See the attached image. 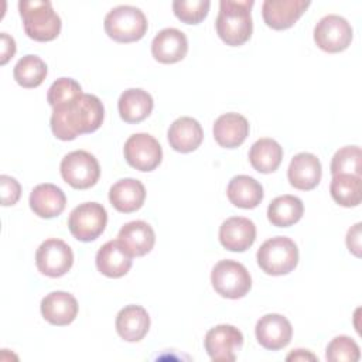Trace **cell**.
I'll return each mask as SVG.
<instances>
[{"mask_svg": "<svg viewBox=\"0 0 362 362\" xmlns=\"http://www.w3.org/2000/svg\"><path fill=\"white\" fill-rule=\"evenodd\" d=\"M103 117L105 109L100 99L90 93H82L72 102L54 107L49 123L57 139L69 141L79 134L98 130Z\"/></svg>", "mask_w": 362, "mask_h": 362, "instance_id": "obj_1", "label": "cell"}, {"mask_svg": "<svg viewBox=\"0 0 362 362\" xmlns=\"http://www.w3.org/2000/svg\"><path fill=\"white\" fill-rule=\"evenodd\" d=\"M253 0H221L215 28L219 38L230 47L245 44L253 31L250 10Z\"/></svg>", "mask_w": 362, "mask_h": 362, "instance_id": "obj_2", "label": "cell"}, {"mask_svg": "<svg viewBox=\"0 0 362 362\" xmlns=\"http://www.w3.org/2000/svg\"><path fill=\"white\" fill-rule=\"evenodd\" d=\"M18 11L23 20L25 34L40 42L55 40L61 33V18L54 11L52 3L48 0H21Z\"/></svg>", "mask_w": 362, "mask_h": 362, "instance_id": "obj_3", "label": "cell"}, {"mask_svg": "<svg viewBox=\"0 0 362 362\" xmlns=\"http://www.w3.org/2000/svg\"><path fill=\"white\" fill-rule=\"evenodd\" d=\"M259 267L270 276H283L293 272L298 263V249L294 240L286 236L267 239L256 253Z\"/></svg>", "mask_w": 362, "mask_h": 362, "instance_id": "obj_4", "label": "cell"}, {"mask_svg": "<svg viewBox=\"0 0 362 362\" xmlns=\"http://www.w3.org/2000/svg\"><path fill=\"white\" fill-rule=\"evenodd\" d=\"M106 34L117 42H134L147 33V18L144 13L134 6H117L112 8L103 21Z\"/></svg>", "mask_w": 362, "mask_h": 362, "instance_id": "obj_5", "label": "cell"}, {"mask_svg": "<svg viewBox=\"0 0 362 362\" xmlns=\"http://www.w3.org/2000/svg\"><path fill=\"white\" fill-rule=\"evenodd\" d=\"M211 283L221 297L236 300L249 293L252 277L242 263L226 259L214 266L211 272Z\"/></svg>", "mask_w": 362, "mask_h": 362, "instance_id": "obj_6", "label": "cell"}, {"mask_svg": "<svg viewBox=\"0 0 362 362\" xmlns=\"http://www.w3.org/2000/svg\"><path fill=\"white\" fill-rule=\"evenodd\" d=\"M62 180L76 189L93 187L100 177V167L93 154L85 150L68 153L59 165Z\"/></svg>", "mask_w": 362, "mask_h": 362, "instance_id": "obj_7", "label": "cell"}, {"mask_svg": "<svg viewBox=\"0 0 362 362\" xmlns=\"http://www.w3.org/2000/svg\"><path fill=\"white\" fill-rule=\"evenodd\" d=\"M107 223V212L102 204L83 202L75 206L68 218V228L72 236L81 242H90L99 238Z\"/></svg>", "mask_w": 362, "mask_h": 362, "instance_id": "obj_8", "label": "cell"}, {"mask_svg": "<svg viewBox=\"0 0 362 362\" xmlns=\"http://www.w3.org/2000/svg\"><path fill=\"white\" fill-rule=\"evenodd\" d=\"M314 41L317 47L325 52H341L351 45L352 27L346 18L328 14L315 24Z\"/></svg>", "mask_w": 362, "mask_h": 362, "instance_id": "obj_9", "label": "cell"}, {"mask_svg": "<svg viewBox=\"0 0 362 362\" xmlns=\"http://www.w3.org/2000/svg\"><path fill=\"white\" fill-rule=\"evenodd\" d=\"M127 164L139 171H153L163 160L160 143L148 133L132 134L123 147Z\"/></svg>", "mask_w": 362, "mask_h": 362, "instance_id": "obj_10", "label": "cell"}, {"mask_svg": "<svg viewBox=\"0 0 362 362\" xmlns=\"http://www.w3.org/2000/svg\"><path fill=\"white\" fill-rule=\"evenodd\" d=\"M35 264L42 274L61 277L66 274L74 264L72 249L61 239H47L35 252Z\"/></svg>", "mask_w": 362, "mask_h": 362, "instance_id": "obj_11", "label": "cell"}, {"mask_svg": "<svg viewBox=\"0 0 362 362\" xmlns=\"http://www.w3.org/2000/svg\"><path fill=\"white\" fill-rule=\"evenodd\" d=\"M204 345L212 361L233 362L243 345V335L236 327L221 324L206 332Z\"/></svg>", "mask_w": 362, "mask_h": 362, "instance_id": "obj_12", "label": "cell"}, {"mask_svg": "<svg viewBox=\"0 0 362 362\" xmlns=\"http://www.w3.org/2000/svg\"><path fill=\"white\" fill-rule=\"evenodd\" d=\"M308 0H264L262 16L267 27L273 30H287L310 7Z\"/></svg>", "mask_w": 362, "mask_h": 362, "instance_id": "obj_13", "label": "cell"}, {"mask_svg": "<svg viewBox=\"0 0 362 362\" xmlns=\"http://www.w3.org/2000/svg\"><path fill=\"white\" fill-rule=\"evenodd\" d=\"M257 342L269 349L279 351L288 345L293 337V328L290 321L281 314H266L263 315L255 328Z\"/></svg>", "mask_w": 362, "mask_h": 362, "instance_id": "obj_14", "label": "cell"}, {"mask_svg": "<svg viewBox=\"0 0 362 362\" xmlns=\"http://www.w3.org/2000/svg\"><path fill=\"white\" fill-rule=\"evenodd\" d=\"M256 239L255 223L243 216H232L222 222L219 228V242L230 252L247 250Z\"/></svg>", "mask_w": 362, "mask_h": 362, "instance_id": "obj_15", "label": "cell"}, {"mask_svg": "<svg viewBox=\"0 0 362 362\" xmlns=\"http://www.w3.org/2000/svg\"><path fill=\"white\" fill-rule=\"evenodd\" d=\"M188 52V40L185 34L177 28H164L153 38L151 54L161 64H174Z\"/></svg>", "mask_w": 362, "mask_h": 362, "instance_id": "obj_16", "label": "cell"}, {"mask_svg": "<svg viewBox=\"0 0 362 362\" xmlns=\"http://www.w3.org/2000/svg\"><path fill=\"white\" fill-rule=\"evenodd\" d=\"M321 163L317 156L311 153L296 154L288 165L287 177L290 184L301 191H310L320 184L321 180Z\"/></svg>", "mask_w": 362, "mask_h": 362, "instance_id": "obj_17", "label": "cell"}, {"mask_svg": "<svg viewBox=\"0 0 362 362\" xmlns=\"http://www.w3.org/2000/svg\"><path fill=\"white\" fill-rule=\"evenodd\" d=\"M66 205V197L64 191L49 182L38 184L30 194L31 211L44 219H51L62 214Z\"/></svg>", "mask_w": 362, "mask_h": 362, "instance_id": "obj_18", "label": "cell"}, {"mask_svg": "<svg viewBox=\"0 0 362 362\" xmlns=\"http://www.w3.org/2000/svg\"><path fill=\"white\" fill-rule=\"evenodd\" d=\"M41 314L52 325H68L78 315V301L66 291H52L42 298Z\"/></svg>", "mask_w": 362, "mask_h": 362, "instance_id": "obj_19", "label": "cell"}, {"mask_svg": "<svg viewBox=\"0 0 362 362\" xmlns=\"http://www.w3.org/2000/svg\"><path fill=\"white\" fill-rule=\"evenodd\" d=\"M117 240L130 256H144L153 249L156 233L147 222L132 221L120 228Z\"/></svg>", "mask_w": 362, "mask_h": 362, "instance_id": "obj_20", "label": "cell"}, {"mask_svg": "<svg viewBox=\"0 0 362 362\" xmlns=\"http://www.w3.org/2000/svg\"><path fill=\"white\" fill-rule=\"evenodd\" d=\"M132 257L127 250L120 245V242L109 240L105 245L100 246V249L96 253V267L98 270L112 279L122 277L127 274V272L132 267Z\"/></svg>", "mask_w": 362, "mask_h": 362, "instance_id": "obj_21", "label": "cell"}, {"mask_svg": "<svg viewBox=\"0 0 362 362\" xmlns=\"http://www.w3.org/2000/svg\"><path fill=\"white\" fill-rule=\"evenodd\" d=\"M167 137L173 150L178 153H191L201 146L204 132L198 120L189 116H182L171 123Z\"/></svg>", "mask_w": 362, "mask_h": 362, "instance_id": "obj_22", "label": "cell"}, {"mask_svg": "<svg viewBox=\"0 0 362 362\" xmlns=\"http://www.w3.org/2000/svg\"><path fill=\"white\" fill-rule=\"evenodd\" d=\"M150 328L148 313L141 305H126L116 315V331L127 342L141 341Z\"/></svg>", "mask_w": 362, "mask_h": 362, "instance_id": "obj_23", "label": "cell"}, {"mask_svg": "<svg viewBox=\"0 0 362 362\" xmlns=\"http://www.w3.org/2000/svg\"><path fill=\"white\" fill-rule=\"evenodd\" d=\"M212 132L221 147L236 148L249 136V122L239 113H225L215 120Z\"/></svg>", "mask_w": 362, "mask_h": 362, "instance_id": "obj_24", "label": "cell"}, {"mask_svg": "<svg viewBox=\"0 0 362 362\" xmlns=\"http://www.w3.org/2000/svg\"><path fill=\"white\" fill-rule=\"evenodd\" d=\"M146 199L144 185L134 178H123L115 182L109 189V201L112 206L123 214L140 209Z\"/></svg>", "mask_w": 362, "mask_h": 362, "instance_id": "obj_25", "label": "cell"}, {"mask_svg": "<svg viewBox=\"0 0 362 362\" xmlns=\"http://www.w3.org/2000/svg\"><path fill=\"white\" fill-rule=\"evenodd\" d=\"M154 102L147 90L140 88L126 89L117 102L120 117L126 123H140L147 119L153 110Z\"/></svg>", "mask_w": 362, "mask_h": 362, "instance_id": "obj_26", "label": "cell"}, {"mask_svg": "<svg viewBox=\"0 0 362 362\" xmlns=\"http://www.w3.org/2000/svg\"><path fill=\"white\" fill-rule=\"evenodd\" d=\"M226 195L238 208L253 209L263 199V187L259 181L249 175H236L233 177L226 188Z\"/></svg>", "mask_w": 362, "mask_h": 362, "instance_id": "obj_27", "label": "cell"}, {"mask_svg": "<svg viewBox=\"0 0 362 362\" xmlns=\"http://www.w3.org/2000/svg\"><path fill=\"white\" fill-rule=\"evenodd\" d=\"M303 214V201L294 195L276 197L267 206V219L273 226L277 228H288L297 223Z\"/></svg>", "mask_w": 362, "mask_h": 362, "instance_id": "obj_28", "label": "cell"}, {"mask_svg": "<svg viewBox=\"0 0 362 362\" xmlns=\"http://www.w3.org/2000/svg\"><path fill=\"white\" fill-rule=\"evenodd\" d=\"M283 158L281 146L269 137L259 139L249 150V161L252 167L263 174L273 173L279 168Z\"/></svg>", "mask_w": 362, "mask_h": 362, "instance_id": "obj_29", "label": "cell"}, {"mask_svg": "<svg viewBox=\"0 0 362 362\" xmlns=\"http://www.w3.org/2000/svg\"><path fill=\"white\" fill-rule=\"evenodd\" d=\"M329 192L332 199L345 208L358 206L362 199V181L358 175L338 174L332 177Z\"/></svg>", "mask_w": 362, "mask_h": 362, "instance_id": "obj_30", "label": "cell"}, {"mask_svg": "<svg viewBox=\"0 0 362 362\" xmlns=\"http://www.w3.org/2000/svg\"><path fill=\"white\" fill-rule=\"evenodd\" d=\"M47 64L37 55H24L20 58L13 69L16 82L27 89L40 86L47 76Z\"/></svg>", "mask_w": 362, "mask_h": 362, "instance_id": "obj_31", "label": "cell"}, {"mask_svg": "<svg viewBox=\"0 0 362 362\" xmlns=\"http://www.w3.org/2000/svg\"><path fill=\"white\" fill-rule=\"evenodd\" d=\"M361 160H362V153L358 146H345L339 148L331 161V174L338 175V174H351V175H358L361 177Z\"/></svg>", "mask_w": 362, "mask_h": 362, "instance_id": "obj_32", "label": "cell"}, {"mask_svg": "<svg viewBox=\"0 0 362 362\" xmlns=\"http://www.w3.org/2000/svg\"><path fill=\"white\" fill-rule=\"evenodd\" d=\"M325 358L329 362H356L361 358V351L351 337L338 335L328 344Z\"/></svg>", "mask_w": 362, "mask_h": 362, "instance_id": "obj_33", "label": "cell"}, {"mask_svg": "<svg viewBox=\"0 0 362 362\" xmlns=\"http://www.w3.org/2000/svg\"><path fill=\"white\" fill-rule=\"evenodd\" d=\"M82 93H83L82 88L75 79L59 78L49 86L48 93H47V100H48L49 106L54 109L64 103L72 102L74 99L79 98Z\"/></svg>", "mask_w": 362, "mask_h": 362, "instance_id": "obj_34", "label": "cell"}, {"mask_svg": "<svg viewBox=\"0 0 362 362\" xmlns=\"http://www.w3.org/2000/svg\"><path fill=\"white\" fill-rule=\"evenodd\" d=\"M211 1L208 0H175L173 1V11L178 20L185 24L201 23L209 11Z\"/></svg>", "mask_w": 362, "mask_h": 362, "instance_id": "obj_35", "label": "cell"}, {"mask_svg": "<svg viewBox=\"0 0 362 362\" xmlns=\"http://www.w3.org/2000/svg\"><path fill=\"white\" fill-rule=\"evenodd\" d=\"M0 192H1V205L8 206L14 205L21 195V187L18 181L10 175H0Z\"/></svg>", "mask_w": 362, "mask_h": 362, "instance_id": "obj_36", "label": "cell"}, {"mask_svg": "<svg viewBox=\"0 0 362 362\" xmlns=\"http://www.w3.org/2000/svg\"><path fill=\"white\" fill-rule=\"evenodd\" d=\"M346 246L356 257L361 256V223H355L346 233Z\"/></svg>", "mask_w": 362, "mask_h": 362, "instance_id": "obj_37", "label": "cell"}, {"mask_svg": "<svg viewBox=\"0 0 362 362\" xmlns=\"http://www.w3.org/2000/svg\"><path fill=\"white\" fill-rule=\"evenodd\" d=\"M0 38H1V51H0L1 52V58H0V64L6 65L7 61L10 58H13V55L16 54V41L7 33H1Z\"/></svg>", "mask_w": 362, "mask_h": 362, "instance_id": "obj_38", "label": "cell"}, {"mask_svg": "<svg viewBox=\"0 0 362 362\" xmlns=\"http://www.w3.org/2000/svg\"><path fill=\"white\" fill-rule=\"evenodd\" d=\"M286 359L287 361H307V359L317 361V356L313 355L311 352H308L307 349H296L290 355H287Z\"/></svg>", "mask_w": 362, "mask_h": 362, "instance_id": "obj_39", "label": "cell"}]
</instances>
